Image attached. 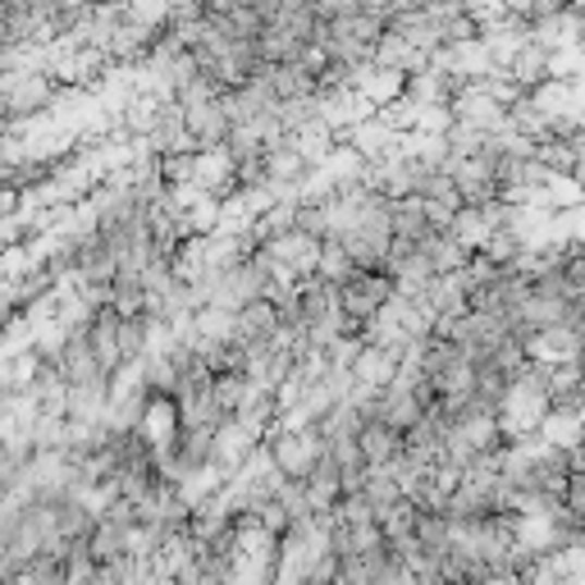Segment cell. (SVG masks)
<instances>
[{
    "label": "cell",
    "mask_w": 585,
    "mask_h": 585,
    "mask_svg": "<svg viewBox=\"0 0 585 585\" xmlns=\"http://www.w3.org/2000/svg\"><path fill=\"white\" fill-rule=\"evenodd\" d=\"M393 279L380 275V270H353L343 279V284H334V302H339V316L343 320H353V325H366L376 320L389 302H393Z\"/></svg>",
    "instance_id": "obj_1"
}]
</instances>
